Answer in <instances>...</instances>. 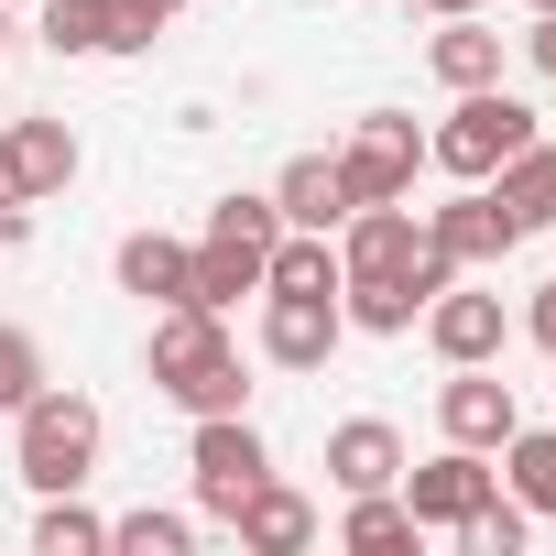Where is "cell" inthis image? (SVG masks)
Instances as JSON below:
<instances>
[{"instance_id": "1", "label": "cell", "mask_w": 556, "mask_h": 556, "mask_svg": "<svg viewBox=\"0 0 556 556\" xmlns=\"http://www.w3.org/2000/svg\"><path fill=\"white\" fill-rule=\"evenodd\" d=\"M153 393L164 404H186V415H240V350H229V328H218V306H153Z\"/></svg>"}, {"instance_id": "2", "label": "cell", "mask_w": 556, "mask_h": 556, "mask_svg": "<svg viewBox=\"0 0 556 556\" xmlns=\"http://www.w3.org/2000/svg\"><path fill=\"white\" fill-rule=\"evenodd\" d=\"M273 240H285V207L273 197H218L207 207V240H197V295L186 306H240V295H262V262H273Z\"/></svg>"}, {"instance_id": "3", "label": "cell", "mask_w": 556, "mask_h": 556, "mask_svg": "<svg viewBox=\"0 0 556 556\" xmlns=\"http://www.w3.org/2000/svg\"><path fill=\"white\" fill-rule=\"evenodd\" d=\"M523 142H534V110L491 77V88H458V110L426 131V164H437V175H458V186H480V175H502Z\"/></svg>"}, {"instance_id": "4", "label": "cell", "mask_w": 556, "mask_h": 556, "mask_svg": "<svg viewBox=\"0 0 556 556\" xmlns=\"http://www.w3.org/2000/svg\"><path fill=\"white\" fill-rule=\"evenodd\" d=\"M99 437H110V426H99V404H88V393H55V382L12 415V458H23V480H34V491H77V480L99 469Z\"/></svg>"}, {"instance_id": "5", "label": "cell", "mask_w": 556, "mask_h": 556, "mask_svg": "<svg viewBox=\"0 0 556 556\" xmlns=\"http://www.w3.org/2000/svg\"><path fill=\"white\" fill-rule=\"evenodd\" d=\"M186 469H197V513H218V523H229V513L273 480V447H262V426H251V415H197Z\"/></svg>"}, {"instance_id": "6", "label": "cell", "mask_w": 556, "mask_h": 556, "mask_svg": "<svg viewBox=\"0 0 556 556\" xmlns=\"http://www.w3.org/2000/svg\"><path fill=\"white\" fill-rule=\"evenodd\" d=\"M415 164H426V131H415L404 110H361V131L339 142V186H350V207L415 197Z\"/></svg>"}, {"instance_id": "7", "label": "cell", "mask_w": 556, "mask_h": 556, "mask_svg": "<svg viewBox=\"0 0 556 556\" xmlns=\"http://www.w3.org/2000/svg\"><path fill=\"white\" fill-rule=\"evenodd\" d=\"M491 491H502L491 447H458V437H447L426 469H404V502H415V523H426V534H469V513H480Z\"/></svg>"}, {"instance_id": "8", "label": "cell", "mask_w": 556, "mask_h": 556, "mask_svg": "<svg viewBox=\"0 0 556 556\" xmlns=\"http://www.w3.org/2000/svg\"><path fill=\"white\" fill-rule=\"evenodd\" d=\"M339 339H350L339 295H262V361L273 371H328Z\"/></svg>"}, {"instance_id": "9", "label": "cell", "mask_w": 556, "mask_h": 556, "mask_svg": "<svg viewBox=\"0 0 556 556\" xmlns=\"http://www.w3.org/2000/svg\"><path fill=\"white\" fill-rule=\"evenodd\" d=\"M437 426H447L458 447H502V437L523 426V404H513V382H502L491 361H447V393H437Z\"/></svg>"}, {"instance_id": "10", "label": "cell", "mask_w": 556, "mask_h": 556, "mask_svg": "<svg viewBox=\"0 0 556 556\" xmlns=\"http://www.w3.org/2000/svg\"><path fill=\"white\" fill-rule=\"evenodd\" d=\"M45 45L55 55H142L153 12H131V0H45Z\"/></svg>"}, {"instance_id": "11", "label": "cell", "mask_w": 556, "mask_h": 556, "mask_svg": "<svg viewBox=\"0 0 556 556\" xmlns=\"http://www.w3.org/2000/svg\"><path fill=\"white\" fill-rule=\"evenodd\" d=\"M426 240H437V251H447V262L469 273V262H502V251H513L523 229L502 218V197H491V186H458L447 207H426Z\"/></svg>"}, {"instance_id": "12", "label": "cell", "mask_w": 556, "mask_h": 556, "mask_svg": "<svg viewBox=\"0 0 556 556\" xmlns=\"http://www.w3.org/2000/svg\"><path fill=\"white\" fill-rule=\"evenodd\" d=\"M415 240H426V218H415L404 197L350 207V218H339V273H404V262H415Z\"/></svg>"}, {"instance_id": "13", "label": "cell", "mask_w": 556, "mask_h": 556, "mask_svg": "<svg viewBox=\"0 0 556 556\" xmlns=\"http://www.w3.org/2000/svg\"><path fill=\"white\" fill-rule=\"evenodd\" d=\"M426 339H437V361H502V339H513V317H502V295H426Z\"/></svg>"}, {"instance_id": "14", "label": "cell", "mask_w": 556, "mask_h": 556, "mask_svg": "<svg viewBox=\"0 0 556 556\" xmlns=\"http://www.w3.org/2000/svg\"><path fill=\"white\" fill-rule=\"evenodd\" d=\"M121 295H142V306H186V295H197V240L131 229V240H121Z\"/></svg>"}, {"instance_id": "15", "label": "cell", "mask_w": 556, "mask_h": 556, "mask_svg": "<svg viewBox=\"0 0 556 556\" xmlns=\"http://www.w3.org/2000/svg\"><path fill=\"white\" fill-rule=\"evenodd\" d=\"M229 534H240L251 556H306V545H317V502L285 491V480H262V491L229 513Z\"/></svg>"}, {"instance_id": "16", "label": "cell", "mask_w": 556, "mask_h": 556, "mask_svg": "<svg viewBox=\"0 0 556 556\" xmlns=\"http://www.w3.org/2000/svg\"><path fill=\"white\" fill-rule=\"evenodd\" d=\"M328 480H339V491H393V480H404V437H393L382 415H350V426L328 437Z\"/></svg>"}, {"instance_id": "17", "label": "cell", "mask_w": 556, "mask_h": 556, "mask_svg": "<svg viewBox=\"0 0 556 556\" xmlns=\"http://www.w3.org/2000/svg\"><path fill=\"white\" fill-rule=\"evenodd\" d=\"M350 273H339V229H285L262 262V295H339Z\"/></svg>"}, {"instance_id": "18", "label": "cell", "mask_w": 556, "mask_h": 556, "mask_svg": "<svg viewBox=\"0 0 556 556\" xmlns=\"http://www.w3.org/2000/svg\"><path fill=\"white\" fill-rule=\"evenodd\" d=\"M273 207H285V229H339V218H350L339 153H295L285 175H273Z\"/></svg>"}, {"instance_id": "19", "label": "cell", "mask_w": 556, "mask_h": 556, "mask_svg": "<svg viewBox=\"0 0 556 556\" xmlns=\"http://www.w3.org/2000/svg\"><path fill=\"white\" fill-rule=\"evenodd\" d=\"M480 186L502 197V218H513V229H556V142H545V131H534L502 175H480Z\"/></svg>"}, {"instance_id": "20", "label": "cell", "mask_w": 556, "mask_h": 556, "mask_svg": "<svg viewBox=\"0 0 556 556\" xmlns=\"http://www.w3.org/2000/svg\"><path fill=\"white\" fill-rule=\"evenodd\" d=\"M426 66H437V88H491L502 77V34L480 12H447V34H426Z\"/></svg>"}, {"instance_id": "21", "label": "cell", "mask_w": 556, "mask_h": 556, "mask_svg": "<svg viewBox=\"0 0 556 556\" xmlns=\"http://www.w3.org/2000/svg\"><path fill=\"white\" fill-rule=\"evenodd\" d=\"M339 317L371 328V339H404V328L426 317V295H415V273H350V285H339Z\"/></svg>"}, {"instance_id": "22", "label": "cell", "mask_w": 556, "mask_h": 556, "mask_svg": "<svg viewBox=\"0 0 556 556\" xmlns=\"http://www.w3.org/2000/svg\"><path fill=\"white\" fill-rule=\"evenodd\" d=\"M491 458H502V480H513L523 513H556V437H545V426H513Z\"/></svg>"}, {"instance_id": "23", "label": "cell", "mask_w": 556, "mask_h": 556, "mask_svg": "<svg viewBox=\"0 0 556 556\" xmlns=\"http://www.w3.org/2000/svg\"><path fill=\"white\" fill-rule=\"evenodd\" d=\"M12 153H23V186H34V197L77 186V131H66V121H23V131H12Z\"/></svg>"}, {"instance_id": "24", "label": "cell", "mask_w": 556, "mask_h": 556, "mask_svg": "<svg viewBox=\"0 0 556 556\" xmlns=\"http://www.w3.org/2000/svg\"><path fill=\"white\" fill-rule=\"evenodd\" d=\"M110 545V523L77 502V491H45V513H34V556H99Z\"/></svg>"}, {"instance_id": "25", "label": "cell", "mask_w": 556, "mask_h": 556, "mask_svg": "<svg viewBox=\"0 0 556 556\" xmlns=\"http://www.w3.org/2000/svg\"><path fill=\"white\" fill-rule=\"evenodd\" d=\"M426 523H415V502H393V491H350V523H339V545H361V556H382V545H415Z\"/></svg>"}, {"instance_id": "26", "label": "cell", "mask_w": 556, "mask_h": 556, "mask_svg": "<svg viewBox=\"0 0 556 556\" xmlns=\"http://www.w3.org/2000/svg\"><path fill=\"white\" fill-rule=\"evenodd\" d=\"M110 545H121V556H186V545H197V523L142 502V513H121V523H110Z\"/></svg>"}, {"instance_id": "27", "label": "cell", "mask_w": 556, "mask_h": 556, "mask_svg": "<svg viewBox=\"0 0 556 556\" xmlns=\"http://www.w3.org/2000/svg\"><path fill=\"white\" fill-rule=\"evenodd\" d=\"M523 534H534V513H523V502H502V491H491V502H480V513H469V534H458V545H480V556H523Z\"/></svg>"}, {"instance_id": "28", "label": "cell", "mask_w": 556, "mask_h": 556, "mask_svg": "<svg viewBox=\"0 0 556 556\" xmlns=\"http://www.w3.org/2000/svg\"><path fill=\"white\" fill-rule=\"evenodd\" d=\"M34 393H45V350H34L23 328H0V415H23Z\"/></svg>"}, {"instance_id": "29", "label": "cell", "mask_w": 556, "mask_h": 556, "mask_svg": "<svg viewBox=\"0 0 556 556\" xmlns=\"http://www.w3.org/2000/svg\"><path fill=\"white\" fill-rule=\"evenodd\" d=\"M34 186H23V153H12V131H0V207H23Z\"/></svg>"}, {"instance_id": "30", "label": "cell", "mask_w": 556, "mask_h": 556, "mask_svg": "<svg viewBox=\"0 0 556 556\" xmlns=\"http://www.w3.org/2000/svg\"><path fill=\"white\" fill-rule=\"evenodd\" d=\"M523 328H534V339L556 350V285H534V306H523Z\"/></svg>"}, {"instance_id": "31", "label": "cell", "mask_w": 556, "mask_h": 556, "mask_svg": "<svg viewBox=\"0 0 556 556\" xmlns=\"http://www.w3.org/2000/svg\"><path fill=\"white\" fill-rule=\"evenodd\" d=\"M523 55H534V66L556 77V12H534V34H523Z\"/></svg>"}, {"instance_id": "32", "label": "cell", "mask_w": 556, "mask_h": 556, "mask_svg": "<svg viewBox=\"0 0 556 556\" xmlns=\"http://www.w3.org/2000/svg\"><path fill=\"white\" fill-rule=\"evenodd\" d=\"M131 12H153V23H175V12H186V0H131Z\"/></svg>"}, {"instance_id": "33", "label": "cell", "mask_w": 556, "mask_h": 556, "mask_svg": "<svg viewBox=\"0 0 556 556\" xmlns=\"http://www.w3.org/2000/svg\"><path fill=\"white\" fill-rule=\"evenodd\" d=\"M426 12H437V23H447V12H480V0H426Z\"/></svg>"}, {"instance_id": "34", "label": "cell", "mask_w": 556, "mask_h": 556, "mask_svg": "<svg viewBox=\"0 0 556 556\" xmlns=\"http://www.w3.org/2000/svg\"><path fill=\"white\" fill-rule=\"evenodd\" d=\"M0 45H12V0H0Z\"/></svg>"}, {"instance_id": "35", "label": "cell", "mask_w": 556, "mask_h": 556, "mask_svg": "<svg viewBox=\"0 0 556 556\" xmlns=\"http://www.w3.org/2000/svg\"><path fill=\"white\" fill-rule=\"evenodd\" d=\"M534 12H556V0H534Z\"/></svg>"}]
</instances>
